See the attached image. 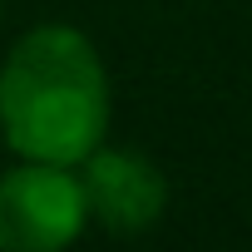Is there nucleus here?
Instances as JSON below:
<instances>
[{
    "mask_svg": "<svg viewBox=\"0 0 252 252\" xmlns=\"http://www.w3.org/2000/svg\"><path fill=\"white\" fill-rule=\"evenodd\" d=\"M114 124L99 45L74 25H35L0 60V139L15 158L79 168Z\"/></svg>",
    "mask_w": 252,
    "mask_h": 252,
    "instance_id": "1",
    "label": "nucleus"
},
{
    "mask_svg": "<svg viewBox=\"0 0 252 252\" xmlns=\"http://www.w3.org/2000/svg\"><path fill=\"white\" fill-rule=\"evenodd\" d=\"M89 227L79 168L15 158L0 173V252H60Z\"/></svg>",
    "mask_w": 252,
    "mask_h": 252,
    "instance_id": "2",
    "label": "nucleus"
},
{
    "mask_svg": "<svg viewBox=\"0 0 252 252\" xmlns=\"http://www.w3.org/2000/svg\"><path fill=\"white\" fill-rule=\"evenodd\" d=\"M79 183H84L89 222L104 232H119V237L149 232L168 213V178L139 149H114L104 139L79 163Z\"/></svg>",
    "mask_w": 252,
    "mask_h": 252,
    "instance_id": "3",
    "label": "nucleus"
}]
</instances>
